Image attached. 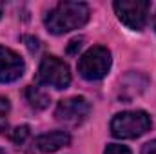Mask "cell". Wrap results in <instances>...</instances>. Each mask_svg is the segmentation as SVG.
Here are the masks:
<instances>
[{
	"label": "cell",
	"mask_w": 156,
	"mask_h": 154,
	"mask_svg": "<svg viewBox=\"0 0 156 154\" xmlns=\"http://www.w3.org/2000/svg\"><path fill=\"white\" fill-rule=\"evenodd\" d=\"M89 20V5L83 2H60L45 15V27L53 35L80 29Z\"/></svg>",
	"instance_id": "obj_1"
},
{
	"label": "cell",
	"mask_w": 156,
	"mask_h": 154,
	"mask_svg": "<svg viewBox=\"0 0 156 154\" xmlns=\"http://www.w3.org/2000/svg\"><path fill=\"white\" fill-rule=\"evenodd\" d=\"M151 125V116L145 111H125L111 120V132L122 140H133L145 134Z\"/></svg>",
	"instance_id": "obj_2"
},
{
	"label": "cell",
	"mask_w": 156,
	"mask_h": 154,
	"mask_svg": "<svg viewBox=\"0 0 156 154\" xmlns=\"http://www.w3.org/2000/svg\"><path fill=\"white\" fill-rule=\"evenodd\" d=\"M111 69V51L104 45L91 47L78 62V73L85 80H102Z\"/></svg>",
	"instance_id": "obj_3"
},
{
	"label": "cell",
	"mask_w": 156,
	"mask_h": 154,
	"mask_svg": "<svg viewBox=\"0 0 156 154\" xmlns=\"http://www.w3.org/2000/svg\"><path fill=\"white\" fill-rule=\"evenodd\" d=\"M37 82L55 89H66L71 83V73L67 64L56 56H45L38 65Z\"/></svg>",
	"instance_id": "obj_4"
},
{
	"label": "cell",
	"mask_w": 156,
	"mask_h": 154,
	"mask_svg": "<svg viewBox=\"0 0 156 154\" xmlns=\"http://www.w3.org/2000/svg\"><path fill=\"white\" fill-rule=\"evenodd\" d=\"M116 16L133 31H142L147 22L151 4L147 0H116L113 4Z\"/></svg>",
	"instance_id": "obj_5"
},
{
	"label": "cell",
	"mask_w": 156,
	"mask_h": 154,
	"mask_svg": "<svg viewBox=\"0 0 156 154\" xmlns=\"http://www.w3.org/2000/svg\"><path fill=\"white\" fill-rule=\"evenodd\" d=\"M89 111H91V105L83 96H73V98L58 102L56 111H55V118L62 123L78 125L87 118Z\"/></svg>",
	"instance_id": "obj_6"
},
{
	"label": "cell",
	"mask_w": 156,
	"mask_h": 154,
	"mask_svg": "<svg viewBox=\"0 0 156 154\" xmlns=\"http://www.w3.org/2000/svg\"><path fill=\"white\" fill-rule=\"evenodd\" d=\"M26 64L18 53H15L9 47L0 45V82L11 83L24 75Z\"/></svg>",
	"instance_id": "obj_7"
},
{
	"label": "cell",
	"mask_w": 156,
	"mask_h": 154,
	"mask_svg": "<svg viewBox=\"0 0 156 154\" xmlns=\"http://www.w3.org/2000/svg\"><path fill=\"white\" fill-rule=\"evenodd\" d=\"M71 142V136L64 131H55V132H45L38 136L35 142H33V149L40 154H49V152H55L66 145H69Z\"/></svg>",
	"instance_id": "obj_8"
},
{
	"label": "cell",
	"mask_w": 156,
	"mask_h": 154,
	"mask_svg": "<svg viewBox=\"0 0 156 154\" xmlns=\"http://www.w3.org/2000/svg\"><path fill=\"white\" fill-rule=\"evenodd\" d=\"M26 100L29 102V105L33 107V109H37V111H42V109H45L47 105H49V96L38 89V87H35V85H29L27 89H26Z\"/></svg>",
	"instance_id": "obj_9"
},
{
	"label": "cell",
	"mask_w": 156,
	"mask_h": 154,
	"mask_svg": "<svg viewBox=\"0 0 156 154\" xmlns=\"http://www.w3.org/2000/svg\"><path fill=\"white\" fill-rule=\"evenodd\" d=\"M29 134H31L29 127H27V125H20V127H16V129L11 131V142L16 143V145H22V143L29 138Z\"/></svg>",
	"instance_id": "obj_10"
},
{
	"label": "cell",
	"mask_w": 156,
	"mask_h": 154,
	"mask_svg": "<svg viewBox=\"0 0 156 154\" xmlns=\"http://www.w3.org/2000/svg\"><path fill=\"white\" fill-rule=\"evenodd\" d=\"M104 154H133V152H131V149L125 147V145L113 143V145H107V149H105V152Z\"/></svg>",
	"instance_id": "obj_11"
},
{
	"label": "cell",
	"mask_w": 156,
	"mask_h": 154,
	"mask_svg": "<svg viewBox=\"0 0 156 154\" xmlns=\"http://www.w3.org/2000/svg\"><path fill=\"white\" fill-rule=\"evenodd\" d=\"M9 109H11V105H9V100L7 98H4V96H0V118H4V116L9 113Z\"/></svg>",
	"instance_id": "obj_12"
},
{
	"label": "cell",
	"mask_w": 156,
	"mask_h": 154,
	"mask_svg": "<svg viewBox=\"0 0 156 154\" xmlns=\"http://www.w3.org/2000/svg\"><path fill=\"white\" fill-rule=\"evenodd\" d=\"M142 154H156V140L147 142V143L142 147Z\"/></svg>",
	"instance_id": "obj_13"
},
{
	"label": "cell",
	"mask_w": 156,
	"mask_h": 154,
	"mask_svg": "<svg viewBox=\"0 0 156 154\" xmlns=\"http://www.w3.org/2000/svg\"><path fill=\"white\" fill-rule=\"evenodd\" d=\"M24 42H27V47H29V51L31 53H35V51H38V40L33 38V37H24Z\"/></svg>",
	"instance_id": "obj_14"
},
{
	"label": "cell",
	"mask_w": 156,
	"mask_h": 154,
	"mask_svg": "<svg viewBox=\"0 0 156 154\" xmlns=\"http://www.w3.org/2000/svg\"><path fill=\"white\" fill-rule=\"evenodd\" d=\"M82 42H83V38H76V40H73V42H71V45H69V49H67V51H69V53H71V54H73V53H75V51H76V49H80V47H82Z\"/></svg>",
	"instance_id": "obj_15"
},
{
	"label": "cell",
	"mask_w": 156,
	"mask_h": 154,
	"mask_svg": "<svg viewBox=\"0 0 156 154\" xmlns=\"http://www.w3.org/2000/svg\"><path fill=\"white\" fill-rule=\"evenodd\" d=\"M5 129H7V120H5V118H0V134H2Z\"/></svg>",
	"instance_id": "obj_16"
},
{
	"label": "cell",
	"mask_w": 156,
	"mask_h": 154,
	"mask_svg": "<svg viewBox=\"0 0 156 154\" xmlns=\"http://www.w3.org/2000/svg\"><path fill=\"white\" fill-rule=\"evenodd\" d=\"M2 13H4V4L0 2V18H2Z\"/></svg>",
	"instance_id": "obj_17"
},
{
	"label": "cell",
	"mask_w": 156,
	"mask_h": 154,
	"mask_svg": "<svg viewBox=\"0 0 156 154\" xmlns=\"http://www.w3.org/2000/svg\"><path fill=\"white\" fill-rule=\"evenodd\" d=\"M154 29H156V15H154Z\"/></svg>",
	"instance_id": "obj_18"
},
{
	"label": "cell",
	"mask_w": 156,
	"mask_h": 154,
	"mask_svg": "<svg viewBox=\"0 0 156 154\" xmlns=\"http://www.w3.org/2000/svg\"><path fill=\"white\" fill-rule=\"evenodd\" d=\"M0 154H5V151H2V149H0Z\"/></svg>",
	"instance_id": "obj_19"
}]
</instances>
